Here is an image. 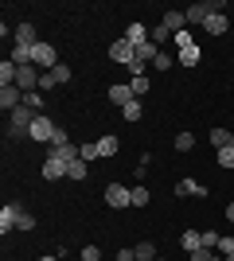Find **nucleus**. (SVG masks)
I'll use <instances>...</instances> for the list:
<instances>
[{
  "label": "nucleus",
  "mask_w": 234,
  "mask_h": 261,
  "mask_svg": "<svg viewBox=\"0 0 234 261\" xmlns=\"http://www.w3.org/2000/svg\"><path fill=\"white\" fill-rule=\"evenodd\" d=\"M78 148H82V160H98V156H101V148H98V141H90V144H78Z\"/></svg>",
  "instance_id": "2f4dec72"
},
{
  "label": "nucleus",
  "mask_w": 234,
  "mask_h": 261,
  "mask_svg": "<svg viewBox=\"0 0 234 261\" xmlns=\"http://www.w3.org/2000/svg\"><path fill=\"white\" fill-rule=\"evenodd\" d=\"M223 261H234V253H230V257H223Z\"/></svg>",
  "instance_id": "a18cd8bd"
},
{
  "label": "nucleus",
  "mask_w": 234,
  "mask_h": 261,
  "mask_svg": "<svg viewBox=\"0 0 234 261\" xmlns=\"http://www.w3.org/2000/svg\"><path fill=\"white\" fill-rule=\"evenodd\" d=\"M230 148H234V133H230Z\"/></svg>",
  "instance_id": "c03bdc74"
},
{
  "label": "nucleus",
  "mask_w": 234,
  "mask_h": 261,
  "mask_svg": "<svg viewBox=\"0 0 234 261\" xmlns=\"http://www.w3.org/2000/svg\"><path fill=\"white\" fill-rule=\"evenodd\" d=\"M67 168H70L67 160H59L55 152H47V160H43V168H39V172H43V179H51V184H55V179H63V175H67Z\"/></svg>",
  "instance_id": "0eeeda50"
},
{
  "label": "nucleus",
  "mask_w": 234,
  "mask_h": 261,
  "mask_svg": "<svg viewBox=\"0 0 234 261\" xmlns=\"http://www.w3.org/2000/svg\"><path fill=\"white\" fill-rule=\"evenodd\" d=\"M199 234H203V250H215L219 238H223V234H215V230H199Z\"/></svg>",
  "instance_id": "c9c22d12"
},
{
  "label": "nucleus",
  "mask_w": 234,
  "mask_h": 261,
  "mask_svg": "<svg viewBox=\"0 0 234 261\" xmlns=\"http://www.w3.org/2000/svg\"><path fill=\"white\" fill-rule=\"evenodd\" d=\"M199 59H203V51H199L195 43H191V47H184V51L176 55V63H179V66H199Z\"/></svg>",
  "instance_id": "6ab92c4d"
},
{
  "label": "nucleus",
  "mask_w": 234,
  "mask_h": 261,
  "mask_svg": "<svg viewBox=\"0 0 234 261\" xmlns=\"http://www.w3.org/2000/svg\"><path fill=\"white\" fill-rule=\"evenodd\" d=\"M179 246H184L188 253L203 250V234H199V230H184V234H179Z\"/></svg>",
  "instance_id": "a211bd4d"
},
{
  "label": "nucleus",
  "mask_w": 234,
  "mask_h": 261,
  "mask_svg": "<svg viewBox=\"0 0 234 261\" xmlns=\"http://www.w3.org/2000/svg\"><path fill=\"white\" fill-rule=\"evenodd\" d=\"M195 148V133H176V152H191Z\"/></svg>",
  "instance_id": "393cba45"
},
{
  "label": "nucleus",
  "mask_w": 234,
  "mask_h": 261,
  "mask_svg": "<svg viewBox=\"0 0 234 261\" xmlns=\"http://www.w3.org/2000/svg\"><path fill=\"white\" fill-rule=\"evenodd\" d=\"M207 141H211L215 152H219V148H226V144H230V133H226V129H211V137H207Z\"/></svg>",
  "instance_id": "bb28decb"
},
{
  "label": "nucleus",
  "mask_w": 234,
  "mask_h": 261,
  "mask_svg": "<svg viewBox=\"0 0 234 261\" xmlns=\"http://www.w3.org/2000/svg\"><path fill=\"white\" fill-rule=\"evenodd\" d=\"M172 47H176V51H184V47H191V32H179V35H176V43H172Z\"/></svg>",
  "instance_id": "ea45409f"
},
{
  "label": "nucleus",
  "mask_w": 234,
  "mask_h": 261,
  "mask_svg": "<svg viewBox=\"0 0 234 261\" xmlns=\"http://www.w3.org/2000/svg\"><path fill=\"white\" fill-rule=\"evenodd\" d=\"M133 261H137V257H133Z\"/></svg>",
  "instance_id": "de8ad7c7"
},
{
  "label": "nucleus",
  "mask_w": 234,
  "mask_h": 261,
  "mask_svg": "<svg viewBox=\"0 0 234 261\" xmlns=\"http://www.w3.org/2000/svg\"><path fill=\"white\" fill-rule=\"evenodd\" d=\"M203 32H207V35H226V32H230V16H226V12H215V16H207Z\"/></svg>",
  "instance_id": "9b49d317"
},
{
  "label": "nucleus",
  "mask_w": 234,
  "mask_h": 261,
  "mask_svg": "<svg viewBox=\"0 0 234 261\" xmlns=\"http://www.w3.org/2000/svg\"><path fill=\"white\" fill-rule=\"evenodd\" d=\"M215 253H219V257H230V253H234V234H223L219 246H215Z\"/></svg>",
  "instance_id": "cd10ccee"
},
{
  "label": "nucleus",
  "mask_w": 234,
  "mask_h": 261,
  "mask_svg": "<svg viewBox=\"0 0 234 261\" xmlns=\"http://www.w3.org/2000/svg\"><path fill=\"white\" fill-rule=\"evenodd\" d=\"M129 86H133V94H137V98H145V94H148V74L133 78V82H129Z\"/></svg>",
  "instance_id": "72a5a7b5"
},
{
  "label": "nucleus",
  "mask_w": 234,
  "mask_h": 261,
  "mask_svg": "<svg viewBox=\"0 0 234 261\" xmlns=\"http://www.w3.org/2000/svg\"><path fill=\"white\" fill-rule=\"evenodd\" d=\"M20 203H8V207H4V211H0V234H8V230H16V226H20Z\"/></svg>",
  "instance_id": "f8f14e48"
},
{
  "label": "nucleus",
  "mask_w": 234,
  "mask_h": 261,
  "mask_svg": "<svg viewBox=\"0 0 234 261\" xmlns=\"http://www.w3.org/2000/svg\"><path fill=\"white\" fill-rule=\"evenodd\" d=\"M156 55H160V47H156L152 43V39H148V43H141V47H137V63H156Z\"/></svg>",
  "instance_id": "412c9836"
},
{
  "label": "nucleus",
  "mask_w": 234,
  "mask_h": 261,
  "mask_svg": "<svg viewBox=\"0 0 234 261\" xmlns=\"http://www.w3.org/2000/svg\"><path fill=\"white\" fill-rule=\"evenodd\" d=\"M51 74H55V82H59V86H67V82H70V66H67V63H59L55 70H51Z\"/></svg>",
  "instance_id": "473e14b6"
},
{
  "label": "nucleus",
  "mask_w": 234,
  "mask_h": 261,
  "mask_svg": "<svg viewBox=\"0 0 234 261\" xmlns=\"http://www.w3.org/2000/svg\"><path fill=\"white\" fill-rule=\"evenodd\" d=\"M148 203H152V191L145 184H137L133 187V207H148Z\"/></svg>",
  "instance_id": "5701e85b"
},
{
  "label": "nucleus",
  "mask_w": 234,
  "mask_h": 261,
  "mask_svg": "<svg viewBox=\"0 0 234 261\" xmlns=\"http://www.w3.org/2000/svg\"><path fill=\"white\" fill-rule=\"evenodd\" d=\"M176 195H207V184H199V179H179Z\"/></svg>",
  "instance_id": "f3484780"
},
{
  "label": "nucleus",
  "mask_w": 234,
  "mask_h": 261,
  "mask_svg": "<svg viewBox=\"0 0 234 261\" xmlns=\"http://www.w3.org/2000/svg\"><path fill=\"white\" fill-rule=\"evenodd\" d=\"M156 70H160V74H164V70H172V66H176V59H172V55H168V51H160V55H156Z\"/></svg>",
  "instance_id": "7c9ffc66"
},
{
  "label": "nucleus",
  "mask_w": 234,
  "mask_h": 261,
  "mask_svg": "<svg viewBox=\"0 0 234 261\" xmlns=\"http://www.w3.org/2000/svg\"><path fill=\"white\" fill-rule=\"evenodd\" d=\"M215 160H219V168H234V148L226 144V148H219L215 152Z\"/></svg>",
  "instance_id": "c756f323"
},
{
  "label": "nucleus",
  "mask_w": 234,
  "mask_h": 261,
  "mask_svg": "<svg viewBox=\"0 0 234 261\" xmlns=\"http://www.w3.org/2000/svg\"><path fill=\"white\" fill-rule=\"evenodd\" d=\"M16 74H20V66L12 63V59H4V63H0V90H4V86H16Z\"/></svg>",
  "instance_id": "2eb2a0df"
},
{
  "label": "nucleus",
  "mask_w": 234,
  "mask_h": 261,
  "mask_svg": "<svg viewBox=\"0 0 234 261\" xmlns=\"http://www.w3.org/2000/svg\"><path fill=\"white\" fill-rule=\"evenodd\" d=\"M110 101L125 109L129 101H137V94H133V86H129V82H113V86H110Z\"/></svg>",
  "instance_id": "9d476101"
},
{
  "label": "nucleus",
  "mask_w": 234,
  "mask_h": 261,
  "mask_svg": "<svg viewBox=\"0 0 234 261\" xmlns=\"http://www.w3.org/2000/svg\"><path fill=\"white\" fill-rule=\"evenodd\" d=\"M32 63L39 66V70H55V66L63 63V59H59V51H55L51 43H39V47L32 51Z\"/></svg>",
  "instance_id": "20e7f679"
},
{
  "label": "nucleus",
  "mask_w": 234,
  "mask_h": 261,
  "mask_svg": "<svg viewBox=\"0 0 234 261\" xmlns=\"http://www.w3.org/2000/svg\"><path fill=\"white\" fill-rule=\"evenodd\" d=\"M55 144H70V133H67V129H55V141H51V148H55Z\"/></svg>",
  "instance_id": "a19ab883"
},
{
  "label": "nucleus",
  "mask_w": 234,
  "mask_h": 261,
  "mask_svg": "<svg viewBox=\"0 0 234 261\" xmlns=\"http://www.w3.org/2000/svg\"><path fill=\"white\" fill-rule=\"evenodd\" d=\"M23 106L35 109V113H43V90H32V94H23Z\"/></svg>",
  "instance_id": "b1692460"
},
{
  "label": "nucleus",
  "mask_w": 234,
  "mask_h": 261,
  "mask_svg": "<svg viewBox=\"0 0 234 261\" xmlns=\"http://www.w3.org/2000/svg\"><path fill=\"white\" fill-rule=\"evenodd\" d=\"M226 218H230V222H234V203H226Z\"/></svg>",
  "instance_id": "79ce46f5"
},
{
  "label": "nucleus",
  "mask_w": 234,
  "mask_h": 261,
  "mask_svg": "<svg viewBox=\"0 0 234 261\" xmlns=\"http://www.w3.org/2000/svg\"><path fill=\"white\" fill-rule=\"evenodd\" d=\"M78 261H101V250H98V246H82Z\"/></svg>",
  "instance_id": "f704fd0d"
},
{
  "label": "nucleus",
  "mask_w": 234,
  "mask_h": 261,
  "mask_svg": "<svg viewBox=\"0 0 234 261\" xmlns=\"http://www.w3.org/2000/svg\"><path fill=\"white\" fill-rule=\"evenodd\" d=\"M168 28V32L172 35H179V32H188V16H184V12H164V20H160Z\"/></svg>",
  "instance_id": "4468645a"
},
{
  "label": "nucleus",
  "mask_w": 234,
  "mask_h": 261,
  "mask_svg": "<svg viewBox=\"0 0 234 261\" xmlns=\"http://www.w3.org/2000/svg\"><path fill=\"white\" fill-rule=\"evenodd\" d=\"M148 32H152V28H145L141 20H133L129 28H125V39H129L133 47H141V43H148Z\"/></svg>",
  "instance_id": "ddd939ff"
},
{
  "label": "nucleus",
  "mask_w": 234,
  "mask_h": 261,
  "mask_svg": "<svg viewBox=\"0 0 234 261\" xmlns=\"http://www.w3.org/2000/svg\"><path fill=\"white\" fill-rule=\"evenodd\" d=\"M39 261H59V257H39Z\"/></svg>",
  "instance_id": "37998d69"
},
{
  "label": "nucleus",
  "mask_w": 234,
  "mask_h": 261,
  "mask_svg": "<svg viewBox=\"0 0 234 261\" xmlns=\"http://www.w3.org/2000/svg\"><path fill=\"white\" fill-rule=\"evenodd\" d=\"M12 39H16L20 47H39V32H35V23H16Z\"/></svg>",
  "instance_id": "6e6552de"
},
{
  "label": "nucleus",
  "mask_w": 234,
  "mask_h": 261,
  "mask_svg": "<svg viewBox=\"0 0 234 261\" xmlns=\"http://www.w3.org/2000/svg\"><path fill=\"white\" fill-rule=\"evenodd\" d=\"M16 230H35V215L32 211H20V226Z\"/></svg>",
  "instance_id": "4c0bfd02"
},
{
  "label": "nucleus",
  "mask_w": 234,
  "mask_h": 261,
  "mask_svg": "<svg viewBox=\"0 0 234 261\" xmlns=\"http://www.w3.org/2000/svg\"><path fill=\"white\" fill-rule=\"evenodd\" d=\"M148 39H152V43H156V47H160V51H164V47H168V43H176V35L168 32L164 23H156L152 32H148Z\"/></svg>",
  "instance_id": "dca6fc26"
},
{
  "label": "nucleus",
  "mask_w": 234,
  "mask_h": 261,
  "mask_svg": "<svg viewBox=\"0 0 234 261\" xmlns=\"http://www.w3.org/2000/svg\"><path fill=\"white\" fill-rule=\"evenodd\" d=\"M55 129H59L55 121H51V117H43V113H39V117H35V121H32V133H28V141H39V144H51V141H55Z\"/></svg>",
  "instance_id": "7ed1b4c3"
},
{
  "label": "nucleus",
  "mask_w": 234,
  "mask_h": 261,
  "mask_svg": "<svg viewBox=\"0 0 234 261\" xmlns=\"http://www.w3.org/2000/svg\"><path fill=\"white\" fill-rule=\"evenodd\" d=\"M39 117L35 109H28V106H20V109H12L8 113V141H23L28 133H32V121Z\"/></svg>",
  "instance_id": "f257e3e1"
},
{
  "label": "nucleus",
  "mask_w": 234,
  "mask_h": 261,
  "mask_svg": "<svg viewBox=\"0 0 234 261\" xmlns=\"http://www.w3.org/2000/svg\"><path fill=\"white\" fill-rule=\"evenodd\" d=\"M141 113H145V109H141V98H137V101H129V106L121 109V117L129 121V125H133V121H141Z\"/></svg>",
  "instance_id": "a878e982"
},
{
  "label": "nucleus",
  "mask_w": 234,
  "mask_h": 261,
  "mask_svg": "<svg viewBox=\"0 0 234 261\" xmlns=\"http://www.w3.org/2000/svg\"><path fill=\"white\" fill-rule=\"evenodd\" d=\"M55 86H59V82H55V74H51V70H43V74H39V90L47 94V90H55Z\"/></svg>",
  "instance_id": "e433bc0d"
},
{
  "label": "nucleus",
  "mask_w": 234,
  "mask_h": 261,
  "mask_svg": "<svg viewBox=\"0 0 234 261\" xmlns=\"http://www.w3.org/2000/svg\"><path fill=\"white\" fill-rule=\"evenodd\" d=\"M110 59H113V63H121V66H133L137 63V47L121 35L117 43H110Z\"/></svg>",
  "instance_id": "39448f33"
},
{
  "label": "nucleus",
  "mask_w": 234,
  "mask_h": 261,
  "mask_svg": "<svg viewBox=\"0 0 234 261\" xmlns=\"http://www.w3.org/2000/svg\"><path fill=\"white\" fill-rule=\"evenodd\" d=\"M133 253H137V261H156V257H160L156 242H137V246H133Z\"/></svg>",
  "instance_id": "aec40b11"
},
{
  "label": "nucleus",
  "mask_w": 234,
  "mask_h": 261,
  "mask_svg": "<svg viewBox=\"0 0 234 261\" xmlns=\"http://www.w3.org/2000/svg\"><path fill=\"white\" fill-rule=\"evenodd\" d=\"M215 12H219V0H199V4H191L188 12H184V16H188V23H207V16H215Z\"/></svg>",
  "instance_id": "423d86ee"
},
{
  "label": "nucleus",
  "mask_w": 234,
  "mask_h": 261,
  "mask_svg": "<svg viewBox=\"0 0 234 261\" xmlns=\"http://www.w3.org/2000/svg\"><path fill=\"white\" fill-rule=\"evenodd\" d=\"M23 106V90L20 86H4L0 90V109L4 113H12V109H20Z\"/></svg>",
  "instance_id": "1a4fd4ad"
},
{
  "label": "nucleus",
  "mask_w": 234,
  "mask_h": 261,
  "mask_svg": "<svg viewBox=\"0 0 234 261\" xmlns=\"http://www.w3.org/2000/svg\"><path fill=\"white\" fill-rule=\"evenodd\" d=\"M98 148H101V156H117V152H121V141H117L113 133H106V137L98 141Z\"/></svg>",
  "instance_id": "4be33fe9"
},
{
  "label": "nucleus",
  "mask_w": 234,
  "mask_h": 261,
  "mask_svg": "<svg viewBox=\"0 0 234 261\" xmlns=\"http://www.w3.org/2000/svg\"><path fill=\"white\" fill-rule=\"evenodd\" d=\"M101 199H106V207L125 211V207H133V187H125V184H110L106 191H101Z\"/></svg>",
  "instance_id": "f03ea898"
},
{
  "label": "nucleus",
  "mask_w": 234,
  "mask_h": 261,
  "mask_svg": "<svg viewBox=\"0 0 234 261\" xmlns=\"http://www.w3.org/2000/svg\"><path fill=\"white\" fill-rule=\"evenodd\" d=\"M86 172H90V164H86V160H74V164L67 168V175H70V179H86Z\"/></svg>",
  "instance_id": "c85d7f7f"
},
{
  "label": "nucleus",
  "mask_w": 234,
  "mask_h": 261,
  "mask_svg": "<svg viewBox=\"0 0 234 261\" xmlns=\"http://www.w3.org/2000/svg\"><path fill=\"white\" fill-rule=\"evenodd\" d=\"M191 261H223V257H219L215 250H195V253H191Z\"/></svg>",
  "instance_id": "58836bf2"
},
{
  "label": "nucleus",
  "mask_w": 234,
  "mask_h": 261,
  "mask_svg": "<svg viewBox=\"0 0 234 261\" xmlns=\"http://www.w3.org/2000/svg\"><path fill=\"white\" fill-rule=\"evenodd\" d=\"M156 261H168V257H156Z\"/></svg>",
  "instance_id": "49530a36"
}]
</instances>
